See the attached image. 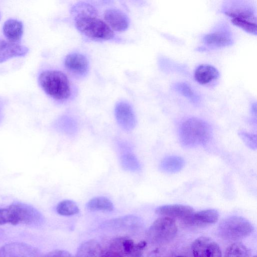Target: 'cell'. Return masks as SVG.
<instances>
[{"label":"cell","mask_w":257,"mask_h":257,"mask_svg":"<svg viewBox=\"0 0 257 257\" xmlns=\"http://www.w3.org/2000/svg\"><path fill=\"white\" fill-rule=\"evenodd\" d=\"M218 218V212L215 209H210L194 212L183 221L191 226H204L214 224Z\"/></svg>","instance_id":"obj_14"},{"label":"cell","mask_w":257,"mask_h":257,"mask_svg":"<svg viewBox=\"0 0 257 257\" xmlns=\"http://www.w3.org/2000/svg\"><path fill=\"white\" fill-rule=\"evenodd\" d=\"M114 113L118 125L124 130L130 131L135 127V114L132 107L127 102H118L115 107Z\"/></svg>","instance_id":"obj_11"},{"label":"cell","mask_w":257,"mask_h":257,"mask_svg":"<svg viewBox=\"0 0 257 257\" xmlns=\"http://www.w3.org/2000/svg\"><path fill=\"white\" fill-rule=\"evenodd\" d=\"M220 12L235 26L252 35H256V8L248 0H227L221 4Z\"/></svg>","instance_id":"obj_1"},{"label":"cell","mask_w":257,"mask_h":257,"mask_svg":"<svg viewBox=\"0 0 257 257\" xmlns=\"http://www.w3.org/2000/svg\"><path fill=\"white\" fill-rule=\"evenodd\" d=\"M75 24L78 30L88 38L108 40L114 37L113 31L104 21L96 16L81 13L76 17Z\"/></svg>","instance_id":"obj_5"},{"label":"cell","mask_w":257,"mask_h":257,"mask_svg":"<svg viewBox=\"0 0 257 257\" xmlns=\"http://www.w3.org/2000/svg\"><path fill=\"white\" fill-rule=\"evenodd\" d=\"M147 244L145 240L135 243L132 239L119 237L111 241L109 248L120 253L124 257H143Z\"/></svg>","instance_id":"obj_9"},{"label":"cell","mask_w":257,"mask_h":257,"mask_svg":"<svg viewBox=\"0 0 257 257\" xmlns=\"http://www.w3.org/2000/svg\"><path fill=\"white\" fill-rule=\"evenodd\" d=\"M103 250L100 244L95 240H89L78 247L75 257H101Z\"/></svg>","instance_id":"obj_20"},{"label":"cell","mask_w":257,"mask_h":257,"mask_svg":"<svg viewBox=\"0 0 257 257\" xmlns=\"http://www.w3.org/2000/svg\"><path fill=\"white\" fill-rule=\"evenodd\" d=\"M220 76L218 70L214 66L207 64L197 67L194 72L196 81L200 84L207 85L218 80Z\"/></svg>","instance_id":"obj_18"},{"label":"cell","mask_w":257,"mask_h":257,"mask_svg":"<svg viewBox=\"0 0 257 257\" xmlns=\"http://www.w3.org/2000/svg\"><path fill=\"white\" fill-rule=\"evenodd\" d=\"M184 159L178 156H169L164 158L160 163V170L166 173L173 174L179 172L184 167Z\"/></svg>","instance_id":"obj_21"},{"label":"cell","mask_w":257,"mask_h":257,"mask_svg":"<svg viewBox=\"0 0 257 257\" xmlns=\"http://www.w3.org/2000/svg\"><path fill=\"white\" fill-rule=\"evenodd\" d=\"M101 257H124L119 252L108 248V249L105 251H103Z\"/></svg>","instance_id":"obj_30"},{"label":"cell","mask_w":257,"mask_h":257,"mask_svg":"<svg viewBox=\"0 0 257 257\" xmlns=\"http://www.w3.org/2000/svg\"><path fill=\"white\" fill-rule=\"evenodd\" d=\"M238 134L247 147L253 150L256 149V137L255 135L242 130L239 131Z\"/></svg>","instance_id":"obj_28"},{"label":"cell","mask_w":257,"mask_h":257,"mask_svg":"<svg viewBox=\"0 0 257 257\" xmlns=\"http://www.w3.org/2000/svg\"><path fill=\"white\" fill-rule=\"evenodd\" d=\"M105 22L113 31L123 32L128 27L130 21L127 16L117 9H109L104 13Z\"/></svg>","instance_id":"obj_13"},{"label":"cell","mask_w":257,"mask_h":257,"mask_svg":"<svg viewBox=\"0 0 257 257\" xmlns=\"http://www.w3.org/2000/svg\"><path fill=\"white\" fill-rule=\"evenodd\" d=\"M211 135L209 124L204 120L194 117L186 119L179 131L180 142L183 146L188 148L206 144Z\"/></svg>","instance_id":"obj_2"},{"label":"cell","mask_w":257,"mask_h":257,"mask_svg":"<svg viewBox=\"0 0 257 257\" xmlns=\"http://www.w3.org/2000/svg\"><path fill=\"white\" fill-rule=\"evenodd\" d=\"M191 250L193 257H221L218 244L205 236L196 239L192 244Z\"/></svg>","instance_id":"obj_10"},{"label":"cell","mask_w":257,"mask_h":257,"mask_svg":"<svg viewBox=\"0 0 257 257\" xmlns=\"http://www.w3.org/2000/svg\"><path fill=\"white\" fill-rule=\"evenodd\" d=\"M42 219V215L38 210L24 203H15L0 209V225H33L39 223Z\"/></svg>","instance_id":"obj_4"},{"label":"cell","mask_w":257,"mask_h":257,"mask_svg":"<svg viewBox=\"0 0 257 257\" xmlns=\"http://www.w3.org/2000/svg\"><path fill=\"white\" fill-rule=\"evenodd\" d=\"M86 207L87 209L92 211H111L113 209L112 202L103 196L92 198L87 203Z\"/></svg>","instance_id":"obj_23"},{"label":"cell","mask_w":257,"mask_h":257,"mask_svg":"<svg viewBox=\"0 0 257 257\" xmlns=\"http://www.w3.org/2000/svg\"><path fill=\"white\" fill-rule=\"evenodd\" d=\"M191 207L182 204H170L160 206L155 210L156 214L174 219L183 220L194 212Z\"/></svg>","instance_id":"obj_16"},{"label":"cell","mask_w":257,"mask_h":257,"mask_svg":"<svg viewBox=\"0 0 257 257\" xmlns=\"http://www.w3.org/2000/svg\"><path fill=\"white\" fill-rule=\"evenodd\" d=\"M108 223V225L114 227L132 230L138 226L140 221L137 216L128 215L113 219Z\"/></svg>","instance_id":"obj_22"},{"label":"cell","mask_w":257,"mask_h":257,"mask_svg":"<svg viewBox=\"0 0 257 257\" xmlns=\"http://www.w3.org/2000/svg\"><path fill=\"white\" fill-rule=\"evenodd\" d=\"M248 248L240 242H235L226 249L224 257H249Z\"/></svg>","instance_id":"obj_26"},{"label":"cell","mask_w":257,"mask_h":257,"mask_svg":"<svg viewBox=\"0 0 257 257\" xmlns=\"http://www.w3.org/2000/svg\"><path fill=\"white\" fill-rule=\"evenodd\" d=\"M57 212L63 216H71L79 212L77 205L73 201L65 200L60 202L56 207Z\"/></svg>","instance_id":"obj_25"},{"label":"cell","mask_w":257,"mask_h":257,"mask_svg":"<svg viewBox=\"0 0 257 257\" xmlns=\"http://www.w3.org/2000/svg\"><path fill=\"white\" fill-rule=\"evenodd\" d=\"M253 257H256V255H255V256H253Z\"/></svg>","instance_id":"obj_34"},{"label":"cell","mask_w":257,"mask_h":257,"mask_svg":"<svg viewBox=\"0 0 257 257\" xmlns=\"http://www.w3.org/2000/svg\"><path fill=\"white\" fill-rule=\"evenodd\" d=\"M203 44L210 49H216L232 45L233 34L229 25L224 21L218 22L211 30L202 38Z\"/></svg>","instance_id":"obj_8"},{"label":"cell","mask_w":257,"mask_h":257,"mask_svg":"<svg viewBox=\"0 0 257 257\" xmlns=\"http://www.w3.org/2000/svg\"><path fill=\"white\" fill-rule=\"evenodd\" d=\"M252 224L246 219L233 216L223 220L218 228V233L224 239L236 241L249 236L253 231Z\"/></svg>","instance_id":"obj_6"},{"label":"cell","mask_w":257,"mask_h":257,"mask_svg":"<svg viewBox=\"0 0 257 257\" xmlns=\"http://www.w3.org/2000/svg\"><path fill=\"white\" fill-rule=\"evenodd\" d=\"M121 164L124 169L131 171H138L140 168L138 160L134 155L130 153L124 154L121 156Z\"/></svg>","instance_id":"obj_27"},{"label":"cell","mask_w":257,"mask_h":257,"mask_svg":"<svg viewBox=\"0 0 257 257\" xmlns=\"http://www.w3.org/2000/svg\"><path fill=\"white\" fill-rule=\"evenodd\" d=\"M173 88L192 102L197 103L200 101V97L198 94L187 83L178 82L174 84Z\"/></svg>","instance_id":"obj_24"},{"label":"cell","mask_w":257,"mask_h":257,"mask_svg":"<svg viewBox=\"0 0 257 257\" xmlns=\"http://www.w3.org/2000/svg\"><path fill=\"white\" fill-rule=\"evenodd\" d=\"M3 31L7 40L19 43L23 34V24L19 20L8 19L4 24Z\"/></svg>","instance_id":"obj_19"},{"label":"cell","mask_w":257,"mask_h":257,"mask_svg":"<svg viewBox=\"0 0 257 257\" xmlns=\"http://www.w3.org/2000/svg\"><path fill=\"white\" fill-rule=\"evenodd\" d=\"M29 48L19 43L0 39V63L13 57L26 55Z\"/></svg>","instance_id":"obj_15"},{"label":"cell","mask_w":257,"mask_h":257,"mask_svg":"<svg viewBox=\"0 0 257 257\" xmlns=\"http://www.w3.org/2000/svg\"><path fill=\"white\" fill-rule=\"evenodd\" d=\"M64 65L69 71L79 75H85L89 68V63L86 57L78 53H72L67 55Z\"/></svg>","instance_id":"obj_17"},{"label":"cell","mask_w":257,"mask_h":257,"mask_svg":"<svg viewBox=\"0 0 257 257\" xmlns=\"http://www.w3.org/2000/svg\"><path fill=\"white\" fill-rule=\"evenodd\" d=\"M176 257H186V256H182V255H179V256H177Z\"/></svg>","instance_id":"obj_32"},{"label":"cell","mask_w":257,"mask_h":257,"mask_svg":"<svg viewBox=\"0 0 257 257\" xmlns=\"http://www.w3.org/2000/svg\"><path fill=\"white\" fill-rule=\"evenodd\" d=\"M177 232L174 219L162 217L156 219L147 232L148 240L155 245H163L172 240Z\"/></svg>","instance_id":"obj_7"},{"label":"cell","mask_w":257,"mask_h":257,"mask_svg":"<svg viewBox=\"0 0 257 257\" xmlns=\"http://www.w3.org/2000/svg\"><path fill=\"white\" fill-rule=\"evenodd\" d=\"M38 82L44 91L56 100L67 99L71 94L69 80L67 76L61 71H43L39 76Z\"/></svg>","instance_id":"obj_3"},{"label":"cell","mask_w":257,"mask_h":257,"mask_svg":"<svg viewBox=\"0 0 257 257\" xmlns=\"http://www.w3.org/2000/svg\"><path fill=\"white\" fill-rule=\"evenodd\" d=\"M1 19V12H0V20Z\"/></svg>","instance_id":"obj_33"},{"label":"cell","mask_w":257,"mask_h":257,"mask_svg":"<svg viewBox=\"0 0 257 257\" xmlns=\"http://www.w3.org/2000/svg\"><path fill=\"white\" fill-rule=\"evenodd\" d=\"M43 257H73L68 251L56 249L52 250L47 254H45Z\"/></svg>","instance_id":"obj_29"},{"label":"cell","mask_w":257,"mask_h":257,"mask_svg":"<svg viewBox=\"0 0 257 257\" xmlns=\"http://www.w3.org/2000/svg\"><path fill=\"white\" fill-rule=\"evenodd\" d=\"M38 256L39 252L35 247L23 242H12L0 247V257Z\"/></svg>","instance_id":"obj_12"},{"label":"cell","mask_w":257,"mask_h":257,"mask_svg":"<svg viewBox=\"0 0 257 257\" xmlns=\"http://www.w3.org/2000/svg\"><path fill=\"white\" fill-rule=\"evenodd\" d=\"M251 113L255 117H256V104L254 103L252 104L251 106Z\"/></svg>","instance_id":"obj_31"}]
</instances>
